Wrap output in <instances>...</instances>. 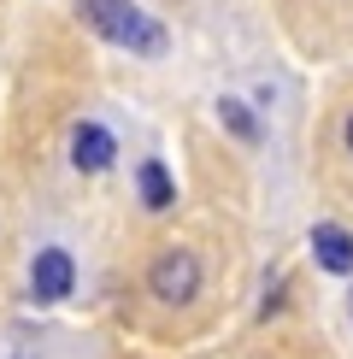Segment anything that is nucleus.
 Wrapping results in <instances>:
<instances>
[{"label":"nucleus","mask_w":353,"mask_h":359,"mask_svg":"<svg viewBox=\"0 0 353 359\" xmlns=\"http://www.w3.org/2000/svg\"><path fill=\"white\" fill-rule=\"evenodd\" d=\"M77 12L106 41H118V48H130V53H147V59L165 53V29L147 18V12H136L130 0H77Z\"/></svg>","instance_id":"nucleus-1"},{"label":"nucleus","mask_w":353,"mask_h":359,"mask_svg":"<svg viewBox=\"0 0 353 359\" xmlns=\"http://www.w3.org/2000/svg\"><path fill=\"white\" fill-rule=\"evenodd\" d=\"M195 289H200V259L195 253H159L153 259V294L165 306H183V301H195Z\"/></svg>","instance_id":"nucleus-2"},{"label":"nucleus","mask_w":353,"mask_h":359,"mask_svg":"<svg viewBox=\"0 0 353 359\" xmlns=\"http://www.w3.org/2000/svg\"><path fill=\"white\" fill-rule=\"evenodd\" d=\"M71 253H59V248H48V253H36V265H29V294L36 301H65L71 294Z\"/></svg>","instance_id":"nucleus-3"},{"label":"nucleus","mask_w":353,"mask_h":359,"mask_svg":"<svg viewBox=\"0 0 353 359\" xmlns=\"http://www.w3.org/2000/svg\"><path fill=\"white\" fill-rule=\"evenodd\" d=\"M112 154H118V142L100 124H77V136H71V165L77 171H106Z\"/></svg>","instance_id":"nucleus-4"},{"label":"nucleus","mask_w":353,"mask_h":359,"mask_svg":"<svg viewBox=\"0 0 353 359\" xmlns=\"http://www.w3.org/2000/svg\"><path fill=\"white\" fill-rule=\"evenodd\" d=\"M312 253H318L324 271H335V277L353 271V236L342 230V224H318L312 230Z\"/></svg>","instance_id":"nucleus-5"},{"label":"nucleus","mask_w":353,"mask_h":359,"mask_svg":"<svg viewBox=\"0 0 353 359\" xmlns=\"http://www.w3.org/2000/svg\"><path fill=\"white\" fill-rule=\"evenodd\" d=\"M141 201L153 206V212H165V206L176 201V189H171V171L159 165V159H147V165H141Z\"/></svg>","instance_id":"nucleus-6"},{"label":"nucleus","mask_w":353,"mask_h":359,"mask_svg":"<svg viewBox=\"0 0 353 359\" xmlns=\"http://www.w3.org/2000/svg\"><path fill=\"white\" fill-rule=\"evenodd\" d=\"M218 118H224V124H230L242 142H259V124H254V112H247L242 100H218Z\"/></svg>","instance_id":"nucleus-7"},{"label":"nucleus","mask_w":353,"mask_h":359,"mask_svg":"<svg viewBox=\"0 0 353 359\" xmlns=\"http://www.w3.org/2000/svg\"><path fill=\"white\" fill-rule=\"evenodd\" d=\"M347 147H353V118H347Z\"/></svg>","instance_id":"nucleus-8"}]
</instances>
